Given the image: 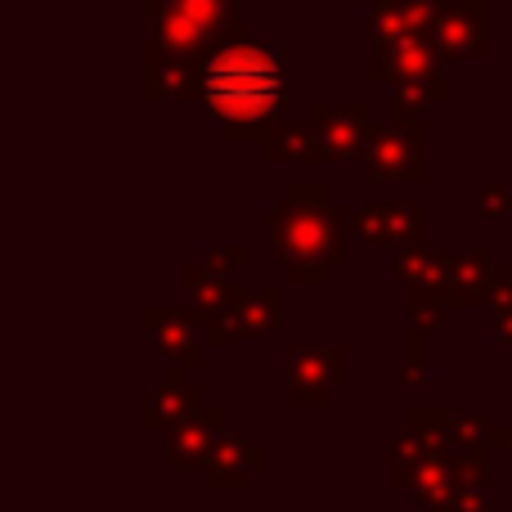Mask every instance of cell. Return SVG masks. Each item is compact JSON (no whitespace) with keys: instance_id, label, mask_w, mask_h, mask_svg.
Wrapping results in <instances>:
<instances>
[{"instance_id":"cell-1","label":"cell","mask_w":512,"mask_h":512,"mask_svg":"<svg viewBox=\"0 0 512 512\" xmlns=\"http://www.w3.org/2000/svg\"><path fill=\"white\" fill-rule=\"evenodd\" d=\"M288 68L279 41H225L198 68V99L225 122L230 140H265L283 113Z\"/></svg>"},{"instance_id":"cell-2","label":"cell","mask_w":512,"mask_h":512,"mask_svg":"<svg viewBox=\"0 0 512 512\" xmlns=\"http://www.w3.org/2000/svg\"><path fill=\"white\" fill-rule=\"evenodd\" d=\"M346 212L351 207H337L319 180L288 185L283 207H274L270 216V252L292 283H324V274L342 261L351 243Z\"/></svg>"},{"instance_id":"cell-3","label":"cell","mask_w":512,"mask_h":512,"mask_svg":"<svg viewBox=\"0 0 512 512\" xmlns=\"http://www.w3.org/2000/svg\"><path fill=\"white\" fill-rule=\"evenodd\" d=\"M427 225H432L427 203H369V207H351V212H346L351 239L387 243V248H396V252L423 248Z\"/></svg>"},{"instance_id":"cell-4","label":"cell","mask_w":512,"mask_h":512,"mask_svg":"<svg viewBox=\"0 0 512 512\" xmlns=\"http://www.w3.org/2000/svg\"><path fill=\"white\" fill-rule=\"evenodd\" d=\"M306 122L319 135V158L346 162V158H364V149H369L373 117L364 99H351V104H324V99H315L306 108Z\"/></svg>"},{"instance_id":"cell-5","label":"cell","mask_w":512,"mask_h":512,"mask_svg":"<svg viewBox=\"0 0 512 512\" xmlns=\"http://www.w3.org/2000/svg\"><path fill=\"white\" fill-rule=\"evenodd\" d=\"M512 283V270L495 261L486 243H472L463 252H450V270H445V301L450 306H468V301H490L499 288Z\"/></svg>"},{"instance_id":"cell-6","label":"cell","mask_w":512,"mask_h":512,"mask_svg":"<svg viewBox=\"0 0 512 512\" xmlns=\"http://www.w3.org/2000/svg\"><path fill=\"white\" fill-rule=\"evenodd\" d=\"M364 167L369 180H427V158H423V140L396 131V126H373L369 149H364Z\"/></svg>"},{"instance_id":"cell-7","label":"cell","mask_w":512,"mask_h":512,"mask_svg":"<svg viewBox=\"0 0 512 512\" xmlns=\"http://www.w3.org/2000/svg\"><path fill=\"white\" fill-rule=\"evenodd\" d=\"M346 378V351L342 346H297L288 355V396L319 400Z\"/></svg>"},{"instance_id":"cell-8","label":"cell","mask_w":512,"mask_h":512,"mask_svg":"<svg viewBox=\"0 0 512 512\" xmlns=\"http://www.w3.org/2000/svg\"><path fill=\"white\" fill-rule=\"evenodd\" d=\"M144 337L158 346L167 360L203 364V337H198L194 310L189 306H144Z\"/></svg>"},{"instance_id":"cell-9","label":"cell","mask_w":512,"mask_h":512,"mask_svg":"<svg viewBox=\"0 0 512 512\" xmlns=\"http://www.w3.org/2000/svg\"><path fill=\"white\" fill-rule=\"evenodd\" d=\"M427 36H432V45H436V54H441V59H486V54H490L486 18L468 14V9L441 5V14L432 18Z\"/></svg>"},{"instance_id":"cell-10","label":"cell","mask_w":512,"mask_h":512,"mask_svg":"<svg viewBox=\"0 0 512 512\" xmlns=\"http://www.w3.org/2000/svg\"><path fill=\"white\" fill-rule=\"evenodd\" d=\"M198 68H203V63L180 59V54L144 41V95L149 99H189V95H198Z\"/></svg>"},{"instance_id":"cell-11","label":"cell","mask_w":512,"mask_h":512,"mask_svg":"<svg viewBox=\"0 0 512 512\" xmlns=\"http://www.w3.org/2000/svg\"><path fill=\"white\" fill-rule=\"evenodd\" d=\"M436 72H441V54H436L432 36L387 45V50H378L369 63V77L391 81V86H405V81H418V77H436Z\"/></svg>"},{"instance_id":"cell-12","label":"cell","mask_w":512,"mask_h":512,"mask_svg":"<svg viewBox=\"0 0 512 512\" xmlns=\"http://www.w3.org/2000/svg\"><path fill=\"white\" fill-rule=\"evenodd\" d=\"M283 315V283H270V288H239L230 306V337H265Z\"/></svg>"},{"instance_id":"cell-13","label":"cell","mask_w":512,"mask_h":512,"mask_svg":"<svg viewBox=\"0 0 512 512\" xmlns=\"http://www.w3.org/2000/svg\"><path fill=\"white\" fill-rule=\"evenodd\" d=\"M445 270H450V252L436 248H405L396 252V279H405L414 292H436L445 297Z\"/></svg>"},{"instance_id":"cell-14","label":"cell","mask_w":512,"mask_h":512,"mask_svg":"<svg viewBox=\"0 0 512 512\" xmlns=\"http://www.w3.org/2000/svg\"><path fill=\"white\" fill-rule=\"evenodd\" d=\"M369 36L378 50H387V45H400V41H418V36H427V23H418L414 14H409L405 5H396V0H373L369 9Z\"/></svg>"},{"instance_id":"cell-15","label":"cell","mask_w":512,"mask_h":512,"mask_svg":"<svg viewBox=\"0 0 512 512\" xmlns=\"http://www.w3.org/2000/svg\"><path fill=\"white\" fill-rule=\"evenodd\" d=\"M265 153L274 162H315L319 158V135L310 122H274L265 131Z\"/></svg>"},{"instance_id":"cell-16","label":"cell","mask_w":512,"mask_h":512,"mask_svg":"<svg viewBox=\"0 0 512 512\" xmlns=\"http://www.w3.org/2000/svg\"><path fill=\"white\" fill-rule=\"evenodd\" d=\"M445 310H450V301L436 297V292H414L409 297V328H414V337H427L441 328Z\"/></svg>"},{"instance_id":"cell-17","label":"cell","mask_w":512,"mask_h":512,"mask_svg":"<svg viewBox=\"0 0 512 512\" xmlns=\"http://www.w3.org/2000/svg\"><path fill=\"white\" fill-rule=\"evenodd\" d=\"M194 400H198V391H194V387H180L176 373H167V382H162V387L153 391V400H144V405H149L153 418H171L176 409L194 405Z\"/></svg>"},{"instance_id":"cell-18","label":"cell","mask_w":512,"mask_h":512,"mask_svg":"<svg viewBox=\"0 0 512 512\" xmlns=\"http://www.w3.org/2000/svg\"><path fill=\"white\" fill-rule=\"evenodd\" d=\"M477 216L481 221H508L512 216V185L508 180H486V185H477Z\"/></svg>"},{"instance_id":"cell-19","label":"cell","mask_w":512,"mask_h":512,"mask_svg":"<svg viewBox=\"0 0 512 512\" xmlns=\"http://www.w3.org/2000/svg\"><path fill=\"white\" fill-rule=\"evenodd\" d=\"M490 328H495V337L512 342V283L490 297Z\"/></svg>"},{"instance_id":"cell-20","label":"cell","mask_w":512,"mask_h":512,"mask_svg":"<svg viewBox=\"0 0 512 512\" xmlns=\"http://www.w3.org/2000/svg\"><path fill=\"white\" fill-rule=\"evenodd\" d=\"M203 261H207V265H212V270L230 274V270H234V265H243V261H248V252H243V248H239V243H225V248H212V252H207V256H203Z\"/></svg>"},{"instance_id":"cell-21","label":"cell","mask_w":512,"mask_h":512,"mask_svg":"<svg viewBox=\"0 0 512 512\" xmlns=\"http://www.w3.org/2000/svg\"><path fill=\"white\" fill-rule=\"evenodd\" d=\"M396 5H405L409 14H414L418 23H427V27H432V18L441 14V0H396Z\"/></svg>"},{"instance_id":"cell-22","label":"cell","mask_w":512,"mask_h":512,"mask_svg":"<svg viewBox=\"0 0 512 512\" xmlns=\"http://www.w3.org/2000/svg\"><path fill=\"white\" fill-rule=\"evenodd\" d=\"M441 5H454V9H468L477 18H490V0H441Z\"/></svg>"}]
</instances>
